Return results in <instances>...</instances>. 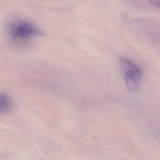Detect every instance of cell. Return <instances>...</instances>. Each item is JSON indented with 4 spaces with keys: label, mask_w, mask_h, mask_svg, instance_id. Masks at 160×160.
<instances>
[{
    "label": "cell",
    "mask_w": 160,
    "mask_h": 160,
    "mask_svg": "<svg viewBox=\"0 0 160 160\" xmlns=\"http://www.w3.org/2000/svg\"><path fill=\"white\" fill-rule=\"evenodd\" d=\"M6 30L9 37L15 42H27L44 34L33 23L25 19L17 18L8 23Z\"/></svg>",
    "instance_id": "6da1fadb"
},
{
    "label": "cell",
    "mask_w": 160,
    "mask_h": 160,
    "mask_svg": "<svg viewBox=\"0 0 160 160\" xmlns=\"http://www.w3.org/2000/svg\"><path fill=\"white\" fill-rule=\"evenodd\" d=\"M119 65L121 72L127 88L131 91L139 89L143 76L140 67L131 60L124 57L120 59Z\"/></svg>",
    "instance_id": "7a4b0ae2"
},
{
    "label": "cell",
    "mask_w": 160,
    "mask_h": 160,
    "mask_svg": "<svg viewBox=\"0 0 160 160\" xmlns=\"http://www.w3.org/2000/svg\"><path fill=\"white\" fill-rule=\"evenodd\" d=\"M11 107V102L6 94L0 93V114L7 112Z\"/></svg>",
    "instance_id": "3957f363"
},
{
    "label": "cell",
    "mask_w": 160,
    "mask_h": 160,
    "mask_svg": "<svg viewBox=\"0 0 160 160\" xmlns=\"http://www.w3.org/2000/svg\"><path fill=\"white\" fill-rule=\"evenodd\" d=\"M150 2L153 5H155V6H158V7L160 6V1H159V0H153V1H151Z\"/></svg>",
    "instance_id": "277c9868"
}]
</instances>
